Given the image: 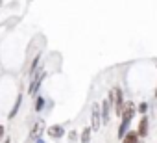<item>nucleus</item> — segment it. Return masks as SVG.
Masks as SVG:
<instances>
[{
    "mask_svg": "<svg viewBox=\"0 0 157 143\" xmlns=\"http://www.w3.org/2000/svg\"><path fill=\"white\" fill-rule=\"evenodd\" d=\"M44 78H46V73H44L43 69H41V71H33V78H32V84H30V88H28V95H30V97H37V93H39V89H41Z\"/></svg>",
    "mask_w": 157,
    "mask_h": 143,
    "instance_id": "1",
    "label": "nucleus"
},
{
    "mask_svg": "<svg viewBox=\"0 0 157 143\" xmlns=\"http://www.w3.org/2000/svg\"><path fill=\"white\" fill-rule=\"evenodd\" d=\"M33 99H35V102H33V110H35L37 113H39V112H43V110H44V104H46L44 97H41V95H39V97H33Z\"/></svg>",
    "mask_w": 157,
    "mask_h": 143,
    "instance_id": "8",
    "label": "nucleus"
},
{
    "mask_svg": "<svg viewBox=\"0 0 157 143\" xmlns=\"http://www.w3.org/2000/svg\"><path fill=\"white\" fill-rule=\"evenodd\" d=\"M68 139H70V141H74V139H76V132H70V137H68Z\"/></svg>",
    "mask_w": 157,
    "mask_h": 143,
    "instance_id": "14",
    "label": "nucleus"
},
{
    "mask_svg": "<svg viewBox=\"0 0 157 143\" xmlns=\"http://www.w3.org/2000/svg\"><path fill=\"white\" fill-rule=\"evenodd\" d=\"M80 141H82V143H91V126H85V128H83Z\"/></svg>",
    "mask_w": 157,
    "mask_h": 143,
    "instance_id": "10",
    "label": "nucleus"
},
{
    "mask_svg": "<svg viewBox=\"0 0 157 143\" xmlns=\"http://www.w3.org/2000/svg\"><path fill=\"white\" fill-rule=\"evenodd\" d=\"M43 130H44V121H43V119H39V121H37V123L33 125L32 132H30V141H33L35 137H41Z\"/></svg>",
    "mask_w": 157,
    "mask_h": 143,
    "instance_id": "6",
    "label": "nucleus"
},
{
    "mask_svg": "<svg viewBox=\"0 0 157 143\" xmlns=\"http://www.w3.org/2000/svg\"><path fill=\"white\" fill-rule=\"evenodd\" d=\"M46 132H48V136H50L52 139H61V137L65 136V126H61V125H54V126L46 128Z\"/></svg>",
    "mask_w": 157,
    "mask_h": 143,
    "instance_id": "4",
    "label": "nucleus"
},
{
    "mask_svg": "<svg viewBox=\"0 0 157 143\" xmlns=\"http://www.w3.org/2000/svg\"><path fill=\"white\" fill-rule=\"evenodd\" d=\"M0 4H2V0H0Z\"/></svg>",
    "mask_w": 157,
    "mask_h": 143,
    "instance_id": "16",
    "label": "nucleus"
},
{
    "mask_svg": "<svg viewBox=\"0 0 157 143\" xmlns=\"http://www.w3.org/2000/svg\"><path fill=\"white\" fill-rule=\"evenodd\" d=\"M148 128H150V119L146 115L140 117V123H139V130H137V136L139 137H146L148 136Z\"/></svg>",
    "mask_w": 157,
    "mask_h": 143,
    "instance_id": "5",
    "label": "nucleus"
},
{
    "mask_svg": "<svg viewBox=\"0 0 157 143\" xmlns=\"http://www.w3.org/2000/svg\"><path fill=\"white\" fill-rule=\"evenodd\" d=\"M39 61H41V52H39V54L33 58V61H32V67H30V73H32V75H33V71H37V63H39Z\"/></svg>",
    "mask_w": 157,
    "mask_h": 143,
    "instance_id": "12",
    "label": "nucleus"
},
{
    "mask_svg": "<svg viewBox=\"0 0 157 143\" xmlns=\"http://www.w3.org/2000/svg\"><path fill=\"white\" fill-rule=\"evenodd\" d=\"M148 110H150V104H148V102H140L139 106H135V112H139L140 115H146Z\"/></svg>",
    "mask_w": 157,
    "mask_h": 143,
    "instance_id": "11",
    "label": "nucleus"
},
{
    "mask_svg": "<svg viewBox=\"0 0 157 143\" xmlns=\"http://www.w3.org/2000/svg\"><path fill=\"white\" fill-rule=\"evenodd\" d=\"M21 102H22V95L17 97V100H15V104H13V108H11V112H10V119H13V117L19 113V110H21Z\"/></svg>",
    "mask_w": 157,
    "mask_h": 143,
    "instance_id": "9",
    "label": "nucleus"
},
{
    "mask_svg": "<svg viewBox=\"0 0 157 143\" xmlns=\"http://www.w3.org/2000/svg\"><path fill=\"white\" fill-rule=\"evenodd\" d=\"M4 132H6V128L0 125V141H2V137H4Z\"/></svg>",
    "mask_w": 157,
    "mask_h": 143,
    "instance_id": "13",
    "label": "nucleus"
},
{
    "mask_svg": "<svg viewBox=\"0 0 157 143\" xmlns=\"http://www.w3.org/2000/svg\"><path fill=\"white\" fill-rule=\"evenodd\" d=\"M102 126V117H100V104L94 102L93 110H91V132H98V128Z\"/></svg>",
    "mask_w": 157,
    "mask_h": 143,
    "instance_id": "2",
    "label": "nucleus"
},
{
    "mask_svg": "<svg viewBox=\"0 0 157 143\" xmlns=\"http://www.w3.org/2000/svg\"><path fill=\"white\" fill-rule=\"evenodd\" d=\"M109 113H111V102L105 99V100L100 104V117H102V123H104V125L109 123Z\"/></svg>",
    "mask_w": 157,
    "mask_h": 143,
    "instance_id": "3",
    "label": "nucleus"
},
{
    "mask_svg": "<svg viewBox=\"0 0 157 143\" xmlns=\"http://www.w3.org/2000/svg\"><path fill=\"white\" fill-rule=\"evenodd\" d=\"M122 143H139V136H137V132H126L124 136H122Z\"/></svg>",
    "mask_w": 157,
    "mask_h": 143,
    "instance_id": "7",
    "label": "nucleus"
},
{
    "mask_svg": "<svg viewBox=\"0 0 157 143\" xmlns=\"http://www.w3.org/2000/svg\"><path fill=\"white\" fill-rule=\"evenodd\" d=\"M33 141H35V143H44V139H43V137H35Z\"/></svg>",
    "mask_w": 157,
    "mask_h": 143,
    "instance_id": "15",
    "label": "nucleus"
}]
</instances>
